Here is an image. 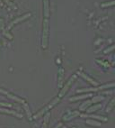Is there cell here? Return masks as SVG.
I'll return each instance as SVG.
<instances>
[{
    "instance_id": "obj_1",
    "label": "cell",
    "mask_w": 115,
    "mask_h": 128,
    "mask_svg": "<svg viewBox=\"0 0 115 128\" xmlns=\"http://www.w3.org/2000/svg\"><path fill=\"white\" fill-rule=\"evenodd\" d=\"M48 37H49V21L47 18L43 21V32H42V47L46 49L48 47Z\"/></svg>"
},
{
    "instance_id": "obj_2",
    "label": "cell",
    "mask_w": 115,
    "mask_h": 128,
    "mask_svg": "<svg viewBox=\"0 0 115 128\" xmlns=\"http://www.w3.org/2000/svg\"><path fill=\"white\" fill-rule=\"evenodd\" d=\"M59 100H60V98H58H58H54L52 101H51V103L49 104L48 106H45V108H42V109L41 110V111H40V112L38 113V114H35V116H33V118L37 119V118H39V117H41V116H42V114H46V113L48 112L49 110H50V109H51V108H52L53 106H54L56 105V104H58V102H59Z\"/></svg>"
},
{
    "instance_id": "obj_3",
    "label": "cell",
    "mask_w": 115,
    "mask_h": 128,
    "mask_svg": "<svg viewBox=\"0 0 115 128\" xmlns=\"http://www.w3.org/2000/svg\"><path fill=\"white\" fill-rule=\"evenodd\" d=\"M76 75H73L71 78H69V80L66 83V85L64 86V88L61 89V91H60L59 95H58V98H62L63 96H65V94L67 93V91L68 90V88H70V86L72 85V83L76 80Z\"/></svg>"
},
{
    "instance_id": "obj_4",
    "label": "cell",
    "mask_w": 115,
    "mask_h": 128,
    "mask_svg": "<svg viewBox=\"0 0 115 128\" xmlns=\"http://www.w3.org/2000/svg\"><path fill=\"white\" fill-rule=\"evenodd\" d=\"M31 16H32V14H31V13H27V14H23V16H20V17H18V18H16L15 20H14L11 24H10L9 25H8V27H7L6 29L8 30V31H9V30L11 29V28L13 27V26H14V24H17L20 23V22H22V21L26 20V19H28L29 17H31Z\"/></svg>"
},
{
    "instance_id": "obj_5",
    "label": "cell",
    "mask_w": 115,
    "mask_h": 128,
    "mask_svg": "<svg viewBox=\"0 0 115 128\" xmlns=\"http://www.w3.org/2000/svg\"><path fill=\"white\" fill-rule=\"evenodd\" d=\"M0 93L3 94V95H5V96H8L9 98L13 99V100L16 101V102H19V103H21V104H23V103H24V100H23V99L20 98H18V96H14V95H13V94L9 93L8 91L5 90V89L0 88Z\"/></svg>"
},
{
    "instance_id": "obj_6",
    "label": "cell",
    "mask_w": 115,
    "mask_h": 128,
    "mask_svg": "<svg viewBox=\"0 0 115 128\" xmlns=\"http://www.w3.org/2000/svg\"><path fill=\"white\" fill-rule=\"evenodd\" d=\"M77 74H78L79 76H81L82 78H84L85 80H86V81H88V82L90 83L91 85H93V86H94V87H97V86H99V83L97 82V81H95V80H94L93 78H91L89 77V76L85 75V73H83V72H81V71H78L77 72Z\"/></svg>"
},
{
    "instance_id": "obj_7",
    "label": "cell",
    "mask_w": 115,
    "mask_h": 128,
    "mask_svg": "<svg viewBox=\"0 0 115 128\" xmlns=\"http://www.w3.org/2000/svg\"><path fill=\"white\" fill-rule=\"evenodd\" d=\"M92 96H93V94H91V93L84 94V95H80V96H72V98H70L68 100L70 101V102H76V101L81 100V99H86V98H91Z\"/></svg>"
},
{
    "instance_id": "obj_8",
    "label": "cell",
    "mask_w": 115,
    "mask_h": 128,
    "mask_svg": "<svg viewBox=\"0 0 115 128\" xmlns=\"http://www.w3.org/2000/svg\"><path fill=\"white\" fill-rule=\"evenodd\" d=\"M0 113H4V114H12V116H14L18 117V118H23V114H19V113L15 112V111H13V110L7 109V108H0Z\"/></svg>"
},
{
    "instance_id": "obj_9",
    "label": "cell",
    "mask_w": 115,
    "mask_h": 128,
    "mask_svg": "<svg viewBox=\"0 0 115 128\" xmlns=\"http://www.w3.org/2000/svg\"><path fill=\"white\" fill-rule=\"evenodd\" d=\"M80 114H81L79 111H73V112H70L67 114H66V116L63 117V120H64V121H69V120H71V119L75 118V117L79 116Z\"/></svg>"
},
{
    "instance_id": "obj_10",
    "label": "cell",
    "mask_w": 115,
    "mask_h": 128,
    "mask_svg": "<svg viewBox=\"0 0 115 128\" xmlns=\"http://www.w3.org/2000/svg\"><path fill=\"white\" fill-rule=\"evenodd\" d=\"M82 117H86V116H89L91 117L92 119H97V120H100V121H103V122H106L108 119L107 117H104V116H96V114H80Z\"/></svg>"
},
{
    "instance_id": "obj_11",
    "label": "cell",
    "mask_w": 115,
    "mask_h": 128,
    "mask_svg": "<svg viewBox=\"0 0 115 128\" xmlns=\"http://www.w3.org/2000/svg\"><path fill=\"white\" fill-rule=\"evenodd\" d=\"M43 6H44V16L45 18L48 19L50 16V5H49V0H43Z\"/></svg>"
},
{
    "instance_id": "obj_12",
    "label": "cell",
    "mask_w": 115,
    "mask_h": 128,
    "mask_svg": "<svg viewBox=\"0 0 115 128\" xmlns=\"http://www.w3.org/2000/svg\"><path fill=\"white\" fill-rule=\"evenodd\" d=\"M101 108H102L101 104H96V105H94V106H90L89 108H87L86 112H87L88 114H91V113H93V112H94V111H96V110L100 109Z\"/></svg>"
},
{
    "instance_id": "obj_13",
    "label": "cell",
    "mask_w": 115,
    "mask_h": 128,
    "mask_svg": "<svg viewBox=\"0 0 115 128\" xmlns=\"http://www.w3.org/2000/svg\"><path fill=\"white\" fill-rule=\"evenodd\" d=\"M98 91V88H81L77 89V93H83V92H95Z\"/></svg>"
},
{
    "instance_id": "obj_14",
    "label": "cell",
    "mask_w": 115,
    "mask_h": 128,
    "mask_svg": "<svg viewBox=\"0 0 115 128\" xmlns=\"http://www.w3.org/2000/svg\"><path fill=\"white\" fill-rule=\"evenodd\" d=\"M85 123L89 124V126H96V127H100L101 126V123L100 122H97L94 119H86Z\"/></svg>"
},
{
    "instance_id": "obj_15",
    "label": "cell",
    "mask_w": 115,
    "mask_h": 128,
    "mask_svg": "<svg viewBox=\"0 0 115 128\" xmlns=\"http://www.w3.org/2000/svg\"><path fill=\"white\" fill-rule=\"evenodd\" d=\"M63 75H64V70L62 68H60L59 71H58V87H62Z\"/></svg>"
},
{
    "instance_id": "obj_16",
    "label": "cell",
    "mask_w": 115,
    "mask_h": 128,
    "mask_svg": "<svg viewBox=\"0 0 115 128\" xmlns=\"http://www.w3.org/2000/svg\"><path fill=\"white\" fill-rule=\"evenodd\" d=\"M90 105H92V101H91V100L85 101V102H84V103L81 105L80 110H81V111H85V110H86V108H89Z\"/></svg>"
},
{
    "instance_id": "obj_17",
    "label": "cell",
    "mask_w": 115,
    "mask_h": 128,
    "mask_svg": "<svg viewBox=\"0 0 115 128\" xmlns=\"http://www.w3.org/2000/svg\"><path fill=\"white\" fill-rule=\"evenodd\" d=\"M114 86H115L114 83L112 82V83H109V84L103 85V86H100V87H97V88H98V90H103V89H108V88H113Z\"/></svg>"
},
{
    "instance_id": "obj_18",
    "label": "cell",
    "mask_w": 115,
    "mask_h": 128,
    "mask_svg": "<svg viewBox=\"0 0 115 128\" xmlns=\"http://www.w3.org/2000/svg\"><path fill=\"white\" fill-rule=\"evenodd\" d=\"M114 103H115V99L113 98L112 99V101H111L110 103L108 104V106H107V108H106V112L109 113L112 111V109L113 108V106H114Z\"/></svg>"
},
{
    "instance_id": "obj_19",
    "label": "cell",
    "mask_w": 115,
    "mask_h": 128,
    "mask_svg": "<svg viewBox=\"0 0 115 128\" xmlns=\"http://www.w3.org/2000/svg\"><path fill=\"white\" fill-rule=\"evenodd\" d=\"M23 108H24V110H25L26 114H27L28 118H30V119H31V116H32V114H31V111H30V109H29V106H28V105L25 103V102H24V103H23Z\"/></svg>"
},
{
    "instance_id": "obj_20",
    "label": "cell",
    "mask_w": 115,
    "mask_h": 128,
    "mask_svg": "<svg viewBox=\"0 0 115 128\" xmlns=\"http://www.w3.org/2000/svg\"><path fill=\"white\" fill-rule=\"evenodd\" d=\"M104 96H94L92 98V104L94 103H97V102H99V101H102V100H104Z\"/></svg>"
},
{
    "instance_id": "obj_21",
    "label": "cell",
    "mask_w": 115,
    "mask_h": 128,
    "mask_svg": "<svg viewBox=\"0 0 115 128\" xmlns=\"http://www.w3.org/2000/svg\"><path fill=\"white\" fill-rule=\"evenodd\" d=\"M114 1H110V2H105V3H103V4H102L101 5V6L102 7H108V6H114Z\"/></svg>"
},
{
    "instance_id": "obj_22",
    "label": "cell",
    "mask_w": 115,
    "mask_h": 128,
    "mask_svg": "<svg viewBox=\"0 0 115 128\" xmlns=\"http://www.w3.org/2000/svg\"><path fill=\"white\" fill-rule=\"evenodd\" d=\"M49 118H50V114H47L46 116L44 117V123L42 124V128H47V126H48V122H49Z\"/></svg>"
},
{
    "instance_id": "obj_23",
    "label": "cell",
    "mask_w": 115,
    "mask_h": 128,
    "mask_svg": "<svg viewBox=\"0 0 115 128\" xmlns=\"http://www.w3.org/2000/svg\"><path fill=\"white\" fill-rule=\"evenodd\" d=\"M4 2L5 3V4H7V6H9L10 7H12L13 9H16V6H15V5L14 4H13V3L10 1V0H3Z\"/></svg>"
},
{
    "instance_id": "obj_24",
    "label": "cell",
    "mask_w": 115,
    "mask_h": 128,
    "mask_svg": "<svg viewBox=\"0 0 115 128\" xmlns=\"http://www.w3.org/2000/svg\"><path fill=\"white\" fill-rule=\"evenodd\" d=\"M113 49H114V45H112V46H111V47H110V48H108V49H107V50H104V52L105 53V54H106V53H109V52H113Z\"/></svg>"
},
{
    "instance_id": "obj_25",
    "label": "cell",
    "mask_w": 115,
    "mask_h": 128,
    "mask_svg": "<svg viewBox=\"0 0 115 128\" xmlns=\"http://www.w3.org/2000/svg\"><path fill=\"white\" fill-rule=\"evenodd\" d=\"M0 106H5V108H11L12 105L11 104H7V103H3V102H0Z\"/></svg>"
},
{
    "instance_id": "obj_26",
    "label": "cell",
    "mask_w": 115,
    "mask_h": 128,
    "mask_svg": "<svg viewBox=\"0 0 115 128\" xmlns=\"http://www.w3.org/2000/svg\"><path fill=\"white\" fill-rule=\"evenodd\" d=\"M60 127H62V123H59L58 126H56L54 128H60Z\"/></svg>"
},
{
    "instance_id": "obj_27",
    "label": "cell",
    "mask_w": 115,
    "mask_h": 128,
    "mask_svg": "<svg viewBox=\"0 0 115 128\" xmlns=\"http://www.w3.org/2000/svg\"><path fill=\"white\" fill-rule=\"evenodd\" d=\"M0 6H2V0H0Z\"/></svg>"
},
{
    "instance_id": "obj_28",
    "label": "cell",
    "mask_w": 115,
    "mask_h": 128,
    "mask_svg": "<svg viewBox=\"0 0 115 128\" xmlns=\"http://www.w3.org/2000/svg\"><path fill=\"white\" fill-rule=\"evenodd\" d=\"M62 128H66V127H62Z\"/></svg>"
},
{
    "instance_id": "obj_29",
    "label": "cell",
    "mask_w": 115,
    "mask_h": 128,
    "mask_svg": "<svg viewBox=\"0 0 115 128\" xmlns=\"http://www.w3.org/2000/svg\"><path fill=\"white\" fill-rule=\"evenodd\" d=\"M74 128H75V127H74Z\"/></svg>"
}]
</instances>
